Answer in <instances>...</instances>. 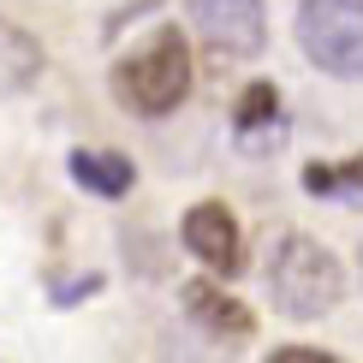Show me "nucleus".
Returning a JSON list of instances; mask_svg holds the SVG:
<instances>
[{
	"mask_svg": "<svg viewBox=\"0 0 363 363\" xmlns=\"http://www.w3.org/2000/svg\"><path fill=\"white\" fill-rule=\"evenodd\" d=\"M268 363H340V357H328V352H310V345H286V352H274Z\"/></svg>",
	"mask_w": 363,
	"mask_h": 363,
	"instance_id": "obj_9",
	"label": "nucleus"
},
{
	"mask_svg": "<svg viewBox=\"0 0 363 363\" xmlns=\"http://www.w3.org/2000/svg\"><path fill=\"white\" fill-rule=\"evenodd\" d=\"M298 42L328 78H363V0H304Z\"/></svg>",
	"mask_w": 363,
	"mask_h": 363,
	"instance_id": "obj_3",
	"label": "nucleus"
},
{
	"mask_svg": "<svg viewBox=\"0 0 363 363\" xmlns=\"http://www.w3.org/2000/svg\"><path fill=\"white\" fill-rule=\"evenodd\" d=\"M185 315L203 328V334H215V340H245L256 328V315L238 304L226 286H215V280H191L185 286Z\"/></svg>",
	"mask_w": 363,
	"mask_h": 363,
	"instance_id": "obj_6",
	"label": "nucleus"
},
{
	"mask_svg": "<svg viewBox=\"0 0 363 363\" xmlns=\"http://www.w3.org/2000/svg\"><path fill=\"white\" fill-rule=\"evenodd\" d=\"M304 179H310V191H322V196H328V191H345V196H363V155L352 161V167H310Z\"/></svg>",
	"mask_w": 363,
	"mask_h": 363,
	"instance_id": "obj_8",
	"label": "nucleus"
},
{
	"mask_svg": "<svg viewBox=\"0 0 363 363\" xmlns=\"http://www.w3.org/2000/svg\"><path fill=\"white\" fill-rule=\"evenodd\" d=\"M268 298L286 322H322L340 304V262L322 238L286 233L274 262H268Z\"/></svg>",
	"mask_w": 363,
	"mask_h": 363,
	"instance_id": "obj_2",
	"label": "nucleus"
},
{
	"mask_svg": "<svg viewBox=\"0 0 363 363\" xmlns=\"http://www.w3.org/2000/svg\"><path fill=\"white\" fill-rule=\"evenodd\" d=\"M113 96L131 113L161 119L191 96V42L179 30H149V36L113 66Z\"/></svg>",
	"mask_w": 363,
	"mask_h": 363,
	"instance_id": "obj_1",
	"label": "nucleus"
},
{
	"mask_svg": "<svg viewBox=\"0 0 363 363\" xmlns=\"http://www.w3.org/2000/svg\"><path fill=\"white\" fill-rule=\"evenodd\" d=\"M191 30L226 60H250L268 42V12L262 0H185Z\"/></svg>",
	"mask_w": 363,
	"mask_h": 363,
	"instance_id": "obj_4",
	"label": "nucleus"
},
{
	"mask_svg": "<svg viewBox=\"0 0 363 363\" xmlns=\"http://www.w3.org/2000/svg\"><path fill=\"white\" fill-rule=\"evenodd\" d=\"M179 238H185V250L208 268V274H220V280L245 268V238H238V220H233V208H226V203H215V196L185 208Z\"/></svg>",
	"mask_w": 363,
	"mask_h": 363,
	"instance_id": "obj_5",
	"label": "nucleus"
},
{
	"mask_svg": "<svg viewBox=\"0 0 363 363\" xmlns=\"http://www.w3.org/2000/svg\"><path fill=\"white\" fill-rule=\"evenodd\" d=\"M72 179L89 196H125L138 185V167H131L119 149H72Z\"/></svg>",
	"mask_w": 363,
	"mask_h": 363,
	"instance_id": "obj_7",
	"label": "nucleus"
}]
</instances>
